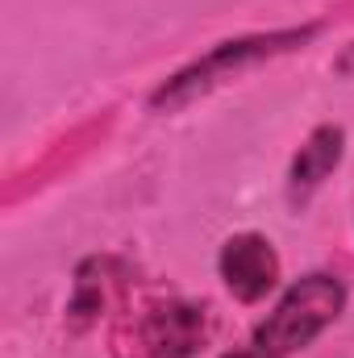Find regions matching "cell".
<instances>
[{
	"mask_svg": "<svg viewBox=\"0 0 354 358\" xmlns=\"http://www.w3.org/2000/svg\"><path fill=\"white\" fill-rule=\"evenodd\" d=\"M342 304H346V292H342V283L334 275H309V279H300V283L288 287V296L275 304V313L259 325L255 346L275 358L296 355L330 321H338Z\"/></svg>",
	"mask_w": 354,
	"mask_h": 358,
	"instance_id": "cell-1",
	"label": "cell"
},
{
	"mask_svg": "<svg viewBox=\"0 0 354 358\" xmlns=\"http://www.w3.org/2000/svg\"><path fill=\"white\" fill-rule=\"evenodd\" d=\"M204 338H208V308L192 304H163L138 329L146 358H192L204 346Z\"/></svg>",
	"mask_w": 354,
	"mask_h": 358,
	"instance_id": "cell-2",
	"label": "cell"
},
{
	"mask_svg": "<svg viewBox=\"0 0 354 358\" xmlns=\"http://www.w3.org/2000/svg\"><path fill=\"white\" fill-rule=\"evenodd\" d=\"M221 279L238 300H259L279 279V259L259 234H238L221 250Z\"/></svg>",
	"mask_w": 354,
	"mask_h": 358,
	"instance_id": "cell-3",
	"label": "cell"
},
{
	"mask_svg": "<svg viewBox=\"0 0 354 358\" xmlns=\"http://www.w3.org/2000/svg\"><path fill=\"white\" fill-rule=\"evenodd\" d=\"M309 34H313V29H300V34H279V38H267V42H263V38H259V42H238V46L229 42L225 50H217V55H208L204 63H196L192 71H183V76H179L171 88H163L159 96H155V104H179V100H187V96H192L196 88L213 84V76H221L229 63L238 67L242 59H255V55H263V50H275V46H283V42H304Z\"/></svg>",
	"mask_w": 354,
	"mask_h": 358,
	"instance_id": "cell-4",
	"label": "cell"
},
{
	"mask_svg": "<svg viewBox=\"0 0 354 358\" xmlns=\"http://www.w3.org/2000/svg\"><path fill=\"white\" fill-rule=\"evenodd\" d=\"M338 159H342V129H338V125H321V129L300 146V155H296V163H292V192L317 187L321 179L338 167Z\"/></svg>",
	"mask_w": 354,
	"mask_h": 358,
	"instance_id": "cell-5",
	"label": "cell"
},
{
	"mask_svg": "<svg viewBox=\"0 0 354 358\" xmlns=\"http://www.w3.org/2000/svg\"><path fill=\"white\" fill-rule=\"evenodd\" d=\"M225 358H275V355H263V350H242V355H225Z\"/></svg>",
	"mask_w": 354,
	"mask_h": 358,
	"instance_id": "cell-6",
	"label": "cell"
},
{
	"mask_svg": "<svg viewBox=\"0 0 354 358\" xmlns=\"http://www.w3.org/2000/svg\"><path fill=\"white\" fill-rule=\"evenodd\" d=\"M342 67H346V71H351V67H354V50H351V59H346V63H342Z\"/></svg>",
	"mask_w": 354,
	"mask_h": 358,
	"instance_id": "cell-7",
	"label": "cell"
}]
</instances>
